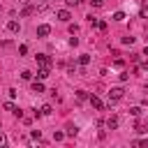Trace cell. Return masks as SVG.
Here are the masks:
<instances>
[{
    "mask_svg": "<svg viewBox=\"0 0 148 148\" xmlns=\"http://www.w3.org/2000/svg\"><path fill=\"white\" fill-rule=\"evenodd\" d=\"M123 95H125V90H123V88H111V90H109V99H111V102L123 99Z\"/></svg>",
    "mask_w": 148,
    "mask_h": 148,
    "instance_id": "cell-1",
    "label": "cell"
},
{
    "mask_svg": "<svg viewBox=\"0 0 148 148\" xmlns=\"http://www.w3.org/2000/svg\"><path fill=\"white\" fill-rule=\"evenodd\" d=\"M37 62H39L42 67H51V58L44 56V53H37Z\"/></svg>",
    "mask_w": 148,
    "mask_h": 148,
    "instance_id": "cell-2",
    "label": "cell"
},
{
    "mask_svg": "<svg viewBox=\"0 0 148 148\" xmlns=\"http://www.w3.org/2000/svg\"><path fill=\"white\" fill-rule=\"evenodd\" d=\"M49 32H51V25H46V23H42V25L37 28V35H39V37H46Z\"/></svg>",
    "mask_w": 148,
    "mask_h": 148,
    "instance_id": "cell-3",
    "label": "cell"
},
{
    "mask_svg": "<svg viewBox=\"0 0 148 148\" xmlns=\"http://www.w3.org/2000/svg\"><path fill=\"white\" fill-rule=\"evenodd\" d=\"M49 74H51V67H39V72H37V79H39V81H44Z\"/></svg>",
    "mask_w": 148,
    "mask_h": 148,
    "instance_id": "cell-4",
    "label": "cell"
},
{
    "mask_svg": "<svg viewBox=\"0 0 148 148\" xmlns=\"http://www.w3.org/2000/svg\"><path fill=\"white\" fill-rule=\"evenodd\" d=\"M118 125H120V120H118V116H111V118L106 120V127H109V130H116Z\"/></svg>",
    "mask_w": 148,
    "mask_h": 148,
    "instance_id": "cell-5",
    "label": "cell"
},
{
    "mask_svg": "<svg viewBox=\"0 0 148 148\" xmlns=\"http://www.w3.org/2000/svg\"><path fill=\"white\" fill-rule=\"evenodd\" d=\"M56 16H58V18H60V21H69V18H72V16H69V12H67V9H58V12H56Z\"/></svg>",
    "mask_w": 148,
    "mask_h": 148,
    "instance_id": "cell-6",
    "label": "cell"
},
{
    "mask_svg": "<svg viewBox=\"0 0 148 148\" xmlns=\"http://www.w3.org/2000/svg\"><path fill=\"white\" fill-rule=\"evenodd\" d=\"M35 9H37V7H32V5H23V9H21V16H30Z\"/></svg>",
    "mask_w": 148,
    "mask_h": 148,
    "instance_id": "cell-7",
    "label": "cell"
},
{
    "mask_svg": "<svg viewBox=\"0 0 148 148\" xmlns=\"http://www.w3.org/2000/svg\"><path fill=\"white\" fill-rule=\"evenodd\" d=\"M32 92H44V83L37 79V81H32Z\"/></svg>",
    "mask_w": 148,
    "mask_h": 148,
    "instance_id": "cell-8",
    "label": "cell"
},
{
    "mask_svg": "<svg viewBox=\"0 0 148 148\" xmlns=\"http://www.w3.org/2000/svg\"><path fill=\"white\" fill-rule=\"evenodd\" d=\"M90 104H92L95 109H104V104H102V99H99V97H95V95H90Z\"/></svg>",
    "mask_w": 148,
    "mask_h": 148,
    "instance_id": "cell-9",
    "label": "cell"
},
{
    "mask_svg": "<svg viewBox=\"0 0 148 148\" xmlns=\"http://www.w3.org/2000/svg\"><path fill=\"white\" fill-rule=\"evenodd\" d=\"M136 132H148V120H141V123H136V127H134Z\"/></svg>",
    "mask_w": 148,
    "mask_h": 148,
    "instance_id": "cell-10",
    "label": "cell"
},
{
    "mask_svg": "<svg viewBox=\"0 0 148 148\" xmlns=\"http://www.w3.org/2000/svg\"><path fill=\"white\" fill-rule=\"evenodd\" d=\"M7 28H9L12 32H18V28H21V25H18V21H9V23H7Z\"/></svg>",
    "mask_w": 148,
    "mask_h": 148,
    "instance_id": "cell-11",
    "label": "cell"
},
{
    "mask_svg": "<svg viewBox=\"0 0 148 148\" xmlns=\"http://www.w3.org/2000/svg\"><path fill=\"white\" fill-rule=\"evenodd\" d=\"M76 132H79V127H76V125H69V127H67V136H74Z\"/></svg>",
    "mask_w": 148,
    "mask_h": 148,
    "instance_id": "cell-12",
    "label": "cell"
},
{
    "mask_svg": "<svg viewBox=\"0 0 148 148\" xmlns=\"http://www.w3.org/2000/svg\"><path fill=\"white\" fill-rule=\"evenodd\" d=\"M79 62H81V65H88V62H90V56H86V53L79 56Z\"/></svg>",
    "mask_w": 148,
    "mask_h": 148,
    "instance_id": "cell-13",
    "label": "cell"
},
{
    "mask_svg": "<svg viewBox=\"0 0 148 148\" xmlns=\"http://www.w3.org/2000/svg\"><path fill=\"white\" fill-rule=\"evenodd\" d=\"M21 79H23V81H30V79H32V72H28V69L21 72Z\"/></svg>",
    "mask_w": 148,
    "mask_h": 148,
    "instance_id": "cell-14",
    "label": "cell"
},
{
    "mask_svg": "<svg viewBox=\"0 0 148 148\" xmlns=\"http://www.w3.org/2000/svg\"><path fill=\"white\" fill-rule=\"evenodd\" d=\"M76 97H79V99H90V97H88V92H86V90H76Z\"/></svg>",
    "mask_w": 148,
    "mask_h": 148,
    "instance_id": "cell-15",
    "label": "cell"
},
{
    "mask_svg": "<svg viewBox=\"0 0 148 148\" xmlns=\"http://www.w3.org/2000/svg\"><path fill=\"white\" fill-rule=\"evenodd\" d=\"M5 111H12V113H16V106H14L12 102H5Z\"/></svg>",
    "mask_w": 148,
    "mask_h": 148,
    "instance_id": "cell-16",
    "label": "cell"
},
{
    "mask_svg": "<svg viewBox=\"0 0 148 148\" xmlns=\"http://www.w3.org/2000/svg\"><path fill=\"white\" fill-rule=\"evenodd\" d=\"M51 111H53V109H51V104H44V106H42V111H39V113H44V116H49V113H51Z\"/></svg>",
    "mask_w": 148,
    "mask_h": 148,
    "instance_id": "cell-17",
    "label": "cell"
},
{
    "mask_svg": "<svg viewBox=\"0 0 148 148\" xmlns=\"http://www.w3.org/2000/svg\"><path fill=\"white\" fill-rule=\"evenodd\" d=\"M123 18H125L123 12H116V14H113V21H123Z\"/></svg>",
    "mask_w": 148,
    "mask_h": 148,
    "instance_id": "cell-18",
    "label": "cell"
},
{
    "mask_svg": "<svg viewBox=\"0 0 148 148\" xmlns=\"http://www.w3.org/2000/svg\"><path fill=\"white\" fill-rule=\"evenodd\" d=\"M130 113H132V116H141V109H139V106H132Z\"/></svg>",
    "mask_w": 148,
    "mask_h": 148,
    "instance_id": "cell-19",
    "label": "cell"
},
{
    "mask_svg": "<svg viewBox=\"0 0 148 148\" xmlns=\"http://www.w3.org/2000/svg\"><path fill=\"white\" fill-rule=\"evenodd\" d=\"M134 146H148V139H139V141H134Z\"/></svg>",
    "mask_w": 148,
    "mask_h": 148,
    "instance_id": "cell-20",
    "label": "cell"
},
{
    "mask_svg": "<svg viewBox=\"0 0 148 148\" xmlns=\"http://www.w3.org/2000/svg\"><path fill=\"white\" fill-rule=\"evenodd\" d=\"M18 53H21V56H25V53H28V46H25V44H23V46H18Z\"/></svg>",
    "mask_w": 148,
    "mask_h": 148,
    "instance_id": "cell-21",
    "label": "cell"
},
{
    "mask_svg": "<svg viewBox=\"0 0 148 148\" xmlns=\"http://www.w3.org/2000/svg\"><path fill=\"white\" fill-rule=\"evenodd\" d=\"M88 2H90L92 7H102V0H88Z\"/></svg>",
    "mask_w": 148,
    "mask_h": 148,
    "instance_id": "cell-22",
    "label": "cell"
},
{
    "mask_svg": "<svg viewBox=\"0 0 148 148\" xmlns=\"http://www.w3.org/2000/svg\"><path fill=\"white\" fill-rule=\"evenodd\" d=\"M65 2H67V7H74V5L79 2V0H65Z\"/></svg>",
    "mask_w": 148,
    "mask_h": 148,
    "instance_id": "cell-23",
    "label": "cell"
},
{
    "mask_svg": "<svg viewBox=\"0 0 148 148\" xmlns=\"http://www.w3.org/2000/svg\"><path fill=\"white\" fill-rule=\"evenodd\" d=\"M7 143V139H5V134H0V146H5Z\"/></svg>",
    "mask_w": 148,
    "mask_h": 148,
    "instance_id": "cell-24",
    "label": "cell"
},
{
    "mask_svg": "<svg viewBox=\"0 0 148 148\" xmlns=\"http://www.w3.org/2000/svg\"><path fill=\"white\" fill-rule=\"evenodd\" d=\"M143 56H148V49H146V51H143Z\"/></svg>",
    "mask_w": 148,
    "mask_h": 148,
    "instance_id": "cell-25",
    "label": "cell"
},
{
    "mask_svg": "<svg viewBox=\"0 0 148 148\" xmlns=\"http://www.w3.org/2000/svg\"><path fill=\"white\" fill-rule=\"evenodd\" d=\"M139 2H148V0H139Z\"/></svg>",
    "mask_w": 148,
    "mask_h": 148,
    "instance_id": "cell-26",
    "label": "cell"
},
{
    "mask_svg": "<svg viewBox=\"0 0 148 148\" xmlns=\"http://www.w3.org/2000/svg\"><path fill=\"white\" fill-rule=\"evenodd\" d=\"M0 9H2V7H0Z\"/></svg>",
    "mask_w": 148,
    "mask_h": 148,
    "instance_id": "cell-27",
    "label": "cell"
}]
</instances>
